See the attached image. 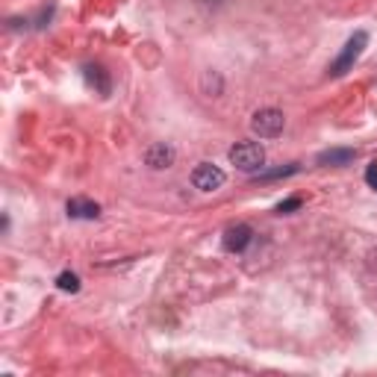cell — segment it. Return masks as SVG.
I'll list each match as a JSON object with an SVG mask.
<instances>
[{
  "instance_id": "1",
  "label": "cell",
  "mask_w": 377,
  "mask_h": 377,
  "mask_svg": "<svg viewBox=\"0 0 377 377\" xmlns=\"http://www.w3.org/2000/svg\"><path fill=\"white\" fill-rule=\"evenodd\" d=\"M366 45H369V33H362V30H357L351 38L345 41V48H342V53L336 57V62L330 65V77H342V74H348L354 68V62L362 57V50H366Z\"/></svg>"
},
{
  "instance_id": "9",
  "label": "cell",
  "mask_w": 377,
  "mask_h": 377,
  "mask_svg": "<svg viewBox=\"0 0 377 377\" xmlns=\"http://www.w3.org/2000/svg\"><path fill=\"white\" fill-rule=\"evenodd\" d=\"M86 80L101 94H109V77H106V71H104L101 65H86Z\"/></svg>"
},
{
  "instance_id": "4",
  "label": "cell",
  "mask_w": 377,
  "mask_h": 377,
  "mask_svg": "<svg viewBox=\"0 0 377 377\" xmlns=\"http://www.w3.org/2000/svg\"><path fill=\"white\" fill-rule=\"evenodd\" d=\"M225 180H227V174L213 162H201L198 169L192 171V186L198 192H218L225 186Z\"/></svg>"
},
{
  "instance_id": "7",
  "label": "cell",
  "mask_w": 377,
  "mask_h": 377,
  "mask_svg": "<svg viewBox=\"0 0 377 377\" xmlns=\"http://www.w3.org/2000/svg\"><path fill=\"white\" fill-rule=\"evenodd\" d=\"M65 209H68V215L71 218H86V221L101 215V206H97L94 201H89V198H71Z\"/></svg>"
},
{
  "instance_id": "8",
  "label": "cell",
  "mask_w": 377,
  "mask_h": 377,
  "mask_svg": "<svg viewBox=\"0 0 377 377\" xmlns=\"http://www.w3.org/2000/svg\"><path fill=\"white\" fill-rule=\"evenodd\" d=\"M357 157V150L351 148H333V150H325V153H318V165H348V162H354Z\"/></svg>"
},
{
  "instance_id": "3",
  "label": "cell",
  "mask_w": 377,
  "mask_h": 377,
  "mask_svg": "<svg viewBox=\"0 0 377 377\" xmlns=\"http://www.w3.org/2000/svg\"><path fill=\"white\" fill-rule=\"evenodd\" d=\"M283 124H286V115L280 113V109L265 106V109H259V113H254V118H250V130H254L259 138H274V136L283 133Z\"/></svg>"
},
{
  "instance_id": "6",
  "label": "cell",
  "mask_w": 377,
  "mask_h": 377,
  "mask_svg": "<svg viewBox=\"0 0 377 377\" xmlns=\"http://www.w3.org/2000/svg\"><path fill=\"white\" fill-rule=\"evenodd\" d=\"M174 148L171 145H165V142H157V145H150L148 150H145V165H150V169H157V171H162V169H171L174 165Z\"/></svg>"
},
{
  "instance_id": "10",
  "label": "cell",
  "mask_w": 377,
  "mask_h": 377,
  "mask_svg": "<svg viewBox=\"0 0 377 377\" xmlns=\"http://www.w3.org/2000/svg\"><path fill=\"white\" fill-rule=\"evenodd\" d=\"M57 286H59L62 292H80V277H77L74 271H62V274L57 277Z\"/></svg>"
},
{
  "instance_id": "2",
  "label": "cell",
  "mask_w": 377,
  "mask_h": 377,
  "mask_svg": "<svg viewBox=\"0 0 377 377\" xmlns=\"http://www.w3.org/2000/svg\"><path fill=\"white\" fill-rule=\"evenodd\" d=\"M227 157H230V162L236 165V169L248 171V174L262 171V165H265V150L257 142H239V145H233Z\"/></svg>"
},
{
  "instance_id": "5",
  "label": "cell",
  "mask_w": 377,
  "mask_h": 377,
  "mask_svg": "<svg viewBox=\"0 0 377 377\" xmlns=\"http://www.w3.org/2000/svg\"><path fill=\"white\" fill-rule=\"evenodd\" d=\"M250 239H254V230L248 225H233L225 230V236H221V245H225V250H230V254H242L250 245Z\"/></svg>"
},
{
  "instance_id": "11",
  "label": "cell",
  "mask_w": 377,
  "mask_h": 377,
  "mask_svg": "<svg viewBox=\"0 0 377 377\" xmlns=\"http://www.w3.org/2000/svg\"><path fill=\"white\" fill-rule=\"evenodd\" d=\"M298 206H301V198H289V201H283V204H277L274 213H277V215H286V213H292V209H298Z\"/></svg>"
}]
</instances>
